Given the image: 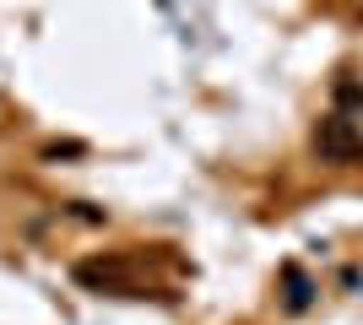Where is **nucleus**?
<instances>
[{"mask_svg":"<svg viewBox=\"0 0 363 325\" xmlns=\"http://www.w3.org/2000/svg\"><path fill=\"white\" fill-rule=\"evenodd\" d=\"M282 282H288V309H309L315 287H309V277H303L298 266H282Z\"/></svg>","mask_w":363,"mask_h":325,"instance_id":"obj_3","label":"nucleus"},{"mask_svg":"<svg viewBox=\"0 0 363 325\" xmlns=\"http://www.w3.org/2000/svg\"><path fill=\"white\" fill-rule=\"evenodd\" d=\"M120 271H125L120 261H82V266H76V282L104 293V287H114V282H120Z\"/></svg>","mask_w":363,"mask_h":325,"instance_id":"obj_2","label":"nucleus"},{"mask_svg":"<svg viewBox=\"0 0 363 325\" xmlns=\"http://www.w3.org/2000/svg\"><path fill=\"white\" fill-rule=\"evenodd\" d=\"M336 98H342V103H363V87L358 81H336Z\"/></svg>","mask_w":363,"mask_h":325,"instance_id":"obj_4","label":"nucleus"},{"mask_svg":"<svg viewBox=\"0 0 363 325\" xmlns=\"http://www.w3.org/2000/svg\"><path fill=\"white\" fill-rule=\"evenodd\" d=\"M315 152L325 163H358L363 157V130L347 120V114H325L315 130Z\"/></svg>","mask_w":363,"mask_h":325,"instance_id":"obj_1","label":"nucleus"}]
</instances>
